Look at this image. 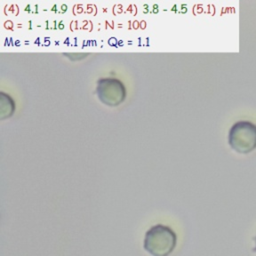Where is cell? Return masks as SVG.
<instances>
[{
  "label": "cell",
  "mask_w": 256,
  "mask_h": 256,
  "mask_svg": "<svg viewBox=\"0 0 256 256\" xmlns=\"http://www.w3.org/2000/svg\"><path fill=\"white\" fill-rule=\"evenodd\" d=\"M177 235L168 226L156 224L144 236V249L152 256H169L176 248Z\"/></svg>",
  "instance_id": "cell-1"
},
{
  "label": "cell",
  "mask_w": 256,
  "mask_h": 256,
  "mask_svg": "<svg viewBox=\"0 0 256 256\" xmlns=\"http://www.w3.org/2000/svg\"><path fill=\"white\" fill-rule=\"evenodd\" d=\"M229 146L239 154H249L256 148V125L240 120L234 123L228 133Z\"/></svg>",
  "instance_id": "cell-2"
},
{
  "label": "cell",
  "mask_w": 256,
  "mask_h": 256,
  "mask_svg": "<svg viewBox=\"0 0 256 256\" xmlns=\"http://www.w3.org/2000/svg\"><path fill=\"white\" fill-rule=\"evenodd\" d=\"M96 94L103 104L115 107L125 99L126 90L123 83L116 78H101L96 85Z\"/></svg>",
  "instance_id": "cell-3"
},
{
  "label": "cell",
  "mask_w": 256,
  "mask_h": 256,
  "mask_svg": "<svg viewBox=\"0 0 256 256\" xmlns=\"http://www.w3.org/2000/svg\"><path fill=\"white\" fill-rule=\"evenodd\" d=\"M15 109V103L10 95L0 92V118L10 117Z\"/></svg>",
  "instance_id": "cell-4"
},
{
  "label": "cell",
  "mask_w": 256,
  "mask_h": 256,
  "mask_svg": "<svg viewBox=\"0 0 256 256\" xmlns=\"http://www.w3.org/2000/svg\"><path fill=\"white\" fill-rule=\"evenodd\" d=\"M253 251H254V252H256V237H255V248L253 249Z\"/></svg>",
  "instance_id": "cell-5"
}]
</instances>
